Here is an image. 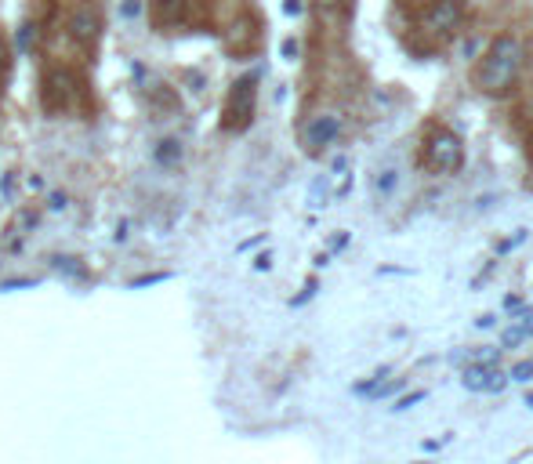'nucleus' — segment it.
Listing matches in <instances>:
<instances>
[{"label": "nucleus", "mask_w": 533, "mask_h": 464, "mask_svg": "<svg viewBox=\"0 0 533 464\" xmlns=\"http://www.w3.org/2000/svg\"><path fill=\"white\" fill-rule=\"evenodd\" d=\"M519 69H523V44L512 33H501V37L490 40L483 62L475 69V87L486 95H508L512 84L519 80Z\"/></svg>", "instance_id": "1"}, {"label": "nucleus", "mask_w": 533, "mask_h": 464, "mask_svg": "<svg viewBox=\"0 0 533 464\" xmlns=\"http://www.w3.org/2000/svg\"><path fill=\"white\" fill-rule=\"evenodd\" d=\"M425 167L436 174H457L461 164H465V145L454 131H446V127H432L425 138Z\"/></svg>", "instance_id": "2"}, {"label": "nucleus", "mask_w": 533, "mask_h": 464, "mask_svg": "<svg viewBox=\"0 0 533 464\" xmlns=\"http://www.w3.org/2000/svg\"><path fill=\"white\" fill-rule=\"evenodd\" d=\"M254 102H258V77H243L233 84L229 98H225V113H222V127L225 131H247L254 120Z\"/></svg>", "instance_id": "3"}, {"label": "nucleus", "mask_w": 533, "mask_h": 464, "mask_svg": "<svg viewBox=\"0 0 533 464\" xmlns=\"http://www.w3.org/2000/svg\"><path fill=\"white\" fill-rule=\"evenodd\" d=\"M77 98H80V84L73 73L51 69L48 77H44V109L48 113H66V109L77 106Z\"/></svg>", "instance_id": "4"}, {"label": "nucleus", "mask_w": 533, "mask_h": 464, "mask_svg": "<svg viewBox=\"0 0 533 464\" xmlns=\"http://www.w3.org/2000/svg\"><path fill=\"white\" fill-rule=\"evenodd\" d=\"M461 22H465V4H461V0H436L425 15V29L428 33H436V37L457 33Z\"/></svg>", "instance_id": "5"}, {"label": "nucleus", "mask_w": 533, "mask_h": 464, "mask_svg": "<svg viewBox=\"0 0 533 464\" xmlns=\"http://www.w3.org/2000/svg\"><path fill=\"white\" fill-rule=\"evenodd\" d=\"M341 135V116L334 113H320V116H312L309 124H305V135H301V142H305V149L309 153H323L334 138Z\"/></svg>", "instance_id": "6"}, {"label": "nucleus", "mask_w": 533, "mask_h": 464, "mask_svg": "<svg viewBox=\"0 0 533 464\" xmlns=\"http://www.w3.org/2000/svg\"><path fill=\"white\" fill-rule=\"evenodd\" d=\"M461 385H465L468 392H501V388L508 385V374H501V370H494V367H483V363H472V367L465 370V377H461Z\"/></svg>", "instance_id": "7"}, {"label": "nucleus", "mask_w": 533, "mask_h": 464, "mask_svg": "<svg viewBox=\"0 0 533 464\" xmlns=\"http://www.w3.org/2000/svg\"><path fill=\"white\" fill-rule=\"evenodd\" d=\"M69 26H73V37L88 44V40H95V33H98V15L91 8H80L77 15H73V22H69Z\"/></svg>", "instance_id": "8"}, {"label": "nucleus", "mask_w": 533, "mask_h": 464, "mask_svg": "<svg viewBox=\"0 0 533 464\" xmlns=\"http://www.w3.org/2000/svg\"><path fill=\"white\" fill-rule=\"evenodd\" d=\"M153 160H156V164H164V167L178 164V160H182V145H178L175 138H167V142H160L153 149Z\"/></svg>", "instance_id": "9"}, {"label": "nucleus", "mask_w": 533, "mask_h": 464, "mask_svg": "<svg viewBox=\"0 0 533 464\" xmlns=\"http://www.w3.org/2000/svg\"><path fill=\"white\" fill-rule=\"evenodd\" d=\"M37 37H40V33H37V26H33V22H26V26L19 29V48H22V51L37 48Z\"/></svg>", "instance_id": "10"}, {"label": "nucleus", "mask_w": 533, "mask_h": 464, "mask_svg": "<svg viewBox=\"0 0 533 464\" xmlns=\"http://www.w3.org/2000/svg\"><path fill=\"white\" fill-rule=\"evenodd\" d=\"M508 377H512V381H530V377H533V359H526V363H515Z\"/></svg>", "instance_id": "11"}, {"label": "nucleus", "mask_w": 533, "mask_h": 464, "mask_svg": "<svg viewBox=\"0 0 533 464\" xmlns=\"http://www.w3.org/2000/svg\"><path fill=\"white\" fill-rule=\"evenodd\" d=\"M396 182H399L396 171H381V178H378V193H381V196H388V193H392V189H396Z\"/></svg>", "instance_id": "12"}, {"label": "nucleus", "mask_w": 533, "mask_h": 464, "mask_svg": "<svg viewBox=\"0 0 533 464\" xmlns=\"http://www.w3.org/2000/svg\"><path fill=\"white\" fill-rule=\"evenodd\" d=\"M523 338H530V334H526L523 327H512V330H504L501 345H508V348H512V345H519V341H523Z\"/></svg>", "instance_id": "13"}, {"label": "nucleus", "mask_w": 533, "mask_h": 464, "mask_svg": "<svg viewBox=\"0 0 533 464\" xmlns=\"http://www.w3.org/2000/svg\"><path fill=\"white\" fill-rule=\"evenodd\" d=\"M138 11H142V0H124V8H120V19H135Z\"/></svg>", "instance_id": "14"}, {"label": "nucleus", "mask_w": 533, "mask_h": 464, "mask_svg": "<svg viewBox=\"0 0 533 464\" xmlns=\"http://www.w3.org/2000/svg\"><path fill=\"white\" fill-rule=\"evenodd\" d=\"M421 399H425V392H410V396H403V399H399V403H396V410H410V406H414V403H421Z\"/></svg>", "instance_id": "15"}, {"label": "nucleus", "mask_w": 533, "mask_h": 464, "mask_svg": "<svg viewBox=\"0 0 533 464\" xmlns=\"http://www.w3.org/2000/svg\"><path fill=\"white\" fill-rule=\"evenodd\" d=\"M283 55L298 58V40H283Z\"/></svg>", "instance_id": "16"}, {"label": "nucleus", "mask_w": 533, "mask_h": 464, "mask_svg": "<svg viewBox=\"0 0 533 464\" xmlns=\"http://www.w3.org/2000/svg\"><path fill=\"white\" fill-rule=\"evenodd\" d=\"M312 294H316V280H309V287H305V294H298V298H294V305H301V301H309Z\"/></svg>", "instance_id": "17"}, {"label": "nucleus", "mask_w": 533, "mask_h": 464, "mask_svg": "<svg viewBox=\"0 0 533 464\" xmlns=\"http://www.w3.org/2000/svg\"><path fill=\"white\" fill-rule=\"evenodd\" d=\"M283 11H287V15H301V0H287Z\"/></svg>", "instance_id": "18"}, {"label": "nucleus", "mask_w": 533, "mask_h": 464, "mask_svg": "<svg viewBox=\"0 0 533 464\" xmlns=\"http://www.w3.org/2000/svg\"><path fill=\"white\" fill-rule=\"evenodd\" d=\"M504 309H508V312H519V309H523V301H519V298H504Z\"/></svg>", "instance_id": "19"}, {"label": "nucleus", "mask_w": 533, "mask_h": 464, "mask_svg": "<svg viewBox=\"0 0 533 464\" xmlns=\"http://www.w3.org/2000/svg\"><path fill=\"white\" fill-rule=\"evenodd\" d=\"M345 243H349V236H334V240H330V247H334V251H341Z\"/></svg>", "instance_id": "20"}, {"label": "nucleus", "mask_w": 533, "mask_h": 464, "mask_svg": "<svg viewBox=\"0 0 533 464\" xmlns=\"http://www.w3.org/2000/svg\"><path fill=\"white\" fill-rule=\"evenodd\" d=\"M269 265H272V258H269V254H262V258L254 261V269H269Z\"/></svg>", "instance_id": "21"}, {"label": "nucleus", "mask_w": 533, "mask_h": 464, "mask_svg": "<svg viewBox=\"0 0 533 464\" xmlns=\"http://www.w3.org/2000/svg\"><path fill=\"white\" fill-rule=\"evenodd\" d=\"M316 4H320V8H338V4H341V0H316Z\"/></svg>", "instance_id": "22"}, {"label": "nucleus", "mask_w": 533, "mask_h": 464, "mask_svg": "<svg viewBox=\"0 0 533 464\" xmlns=\"http://www.w3.org/2000/svg\"><path fill=\"white\" fill-rule=\"evenodd\" d=\"M526 406H530V410H533V392H530V396H526Z\"/></svg>", "instance_id": "23"}]
</instances>
